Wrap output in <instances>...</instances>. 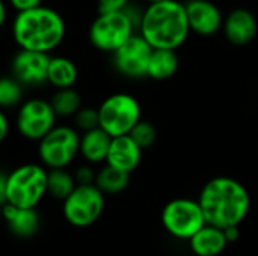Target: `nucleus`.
Returning <instances> with one entry per match:
<instances>
[{
	"label": "nucleus",
	"mask_w": 258,
	"mask_h": 256,
	"mask_svg": "<svg viewBox=\"0 0 258 256\" xmlns=\"http://www.w3.org/2000/svg\"><path fill=\"white\" fill-rule=\"evenodd\" d=\"M142 160V149L135 143V140L127 134L121 137H113L106 164L119 169L125 174H132Z\"/></svg>",
	"instance_id": "15"
},
{
	"label": "nucleus",
	"mask_w": 258,
	"mask_h": 256,
	"mask_svg": "<svg viewBox=\"0 0 258 256\" xmlns=\"http://www.w3.org/2000/svg\"><path fill=\"white\" fill-rule=\"evenodd\" d=\"M2 213H3V205H0V222H2Z\"/></svg>",
	"instance_id": "35"
},
{
	"label": "nucleus",
	"mask_w": 258,
	"mask_h": 256,
	"mask_svg": "<svg viewBox=\"0 0 258 256\" xmlns=\"http://www.w3.org/2000/svg\"><path fill=\"white\" fill-rule=\"evenodd\" d=\"M128 136H130V137L135 140V143L144 151V149L153 146V143L156 142V137H157V131H156V128H154V125H153L151 122L142 121V119H141V121L133 127V130L130 131Z\"/></svg>",
	"instance_id": "25"
},
{
	"label": "nucleus",
	"mask_w": 258,
	"mask_h": 256,
	"mask_svg": "<svg viewBox=\"0 0 258 256\" xmlns=\"http://www.w3.org/2000/svg\"><path fill=\"white\" fill-rule=\"evenodd\" d=\"M162 225L172 237L178 240H190L207 223L198 201L178 198L169 201L163 207Z\"/></svg>",
	"instance_id": "7"
},
{
	"label": "nucleus",
	"mask_w": 258,
	"mask_h": 256,
	"mask_svg": "<svg viewBox=\"0 0 258 256\" xmlns=\"http://www.w3.org/2000/svg\"><path fill=\"white\" fill-rule=\"evenodd\" d=\"M8 3L17 14L42 6V0H8Z\"/></svg>",
	"instance_id": "29"
},
{
	"label": "nucleus",
	"mask_w": 258,
	"mask_h": 256,
	"mask_svg": "<svg viewBox=\"0 0 258 256\" xmlns=\"http://www.w3.org/2000/svg\"><path fill=\"white\" fill-rule=\"evenodd\" d=\"M76 124L77 127L86 133L95 128H100V119H98V109L92 107H82L76 113Z\"/></svg>",
	"instance_id": "26"
},
{
	"label": "nucleus",
	"mask_w": 258,
	"mask_h": 256,
	"mask_svg": "<svg viewBox=\"0 0 258 256\" xmlns=\"http://www.w3.org/2000/svg\"><path fill=\"white\" fill-rule=\"evenodd\" d=\"M2 220L6 223L11 234L20 238L33 237L39 228V216L35 208H18L5 204Z\"/></svg>",
	"instance_id": "16"
},
{
	"label": "nucleus",
	"mask_w": 258,
	"mask_h": 256,
	"mask_svg": "<svg viewBox=\"0 0 258 256\" xmlns=\"http://www.w3.org/2000/svg\"><path fill=\"white\" fill-rule=\"evenodd\" d=\"M56 118L50 101L30 98L18 107L17 130L23 137L39 142L56 127Z\"/></svg>",
	"instance_id": "10"
},
{
	"label": "nucleus",
	"mask_w": 258,
	"mask_h": 256,
	"mask_svg": "<svg viewBox=\"0 0 258 256\" xmlns=\"http://www.w3.org/2000/svg\"><path fill=\"white\" fill-rule=\"evenodd\" d=\"M80 136L68 125H56L44 139L39 140L38 155L44 167L67 169L79 154Z\"/></svg>",
	"instance_id": "6"
},
{
	"label": "nucleus",
	"mask_w": 258,
	"mask_h": 256,
	"mask_svg": "<svg viewBox=\"0 0 258 256\" xmlns=\"http://www.w3.org/2000/svg\"><path fill=\"white\" fill-rule=\"evenodd\" d=\"M79 77V69L76 63L67 56H50L47 83L59 89H70L76 84Z\"/></svg>",
	"instance_id": "19"
},
{
	"label": "nucleus",
	"mask_w": 258,
	"mask_h": 256,
	"mask_svg": "<svg viewBox=\"0 0 258 256\" xmlns=\"http://www.w3.org/2000/svg\"><path fill=\"white\" fill-rule=\"evenodd\" d=\"M150 5H154V3H160V2H166V0H147Z\"/></svg>",
	"instance_id": "34"
},
{
	"label": "nucleus",
	"mask_w": 258,
	"mask_h": 256,
	"mask_svg": "<svg viewBox=\"0 0 258 256\" xmlns=\"http://www.w3.org/2000/svg\"><path fill=\"white\" fill-rule=\"evenodd\" d=\"M130 0H97L98 14H113L121 12L128 5Z\"/></svg>",
	"instance_id": "27"
},
{
	"label": "nucleus",
	"mask_w": 258,
	"mask_h": 256,
	"mask_svg": "<svg viewBox=\"0 0 258 256\" xmlns=\"http://www.w3.org/2000/svg\"><path fill=\"white\" fill-rule=\"evenodd\" d=\"M50 54L18 50L11 60V75L23 86H39L47 83Z\"/></svg>",
	"instance_id": "12"
},
{
	"label": "nucleus",
	"mask_w": 258,
	"mask_h": 256,
	"mask_svg": "<svg viewBox=\"0 0 258 256\" xmlns=\"http://www.w3.org/2000/svg\"><path fill=\"white\" fill-rule=\"evenodd\" d=\"M6 193H8V175L0 172V205H5L8 202Z\"/></svg>",
	"instance_id": "31"
},
{
	"label": "nucleus",
	"mask_w": 258,
	"mask_h": 256,
	"mask_svg": "<svg viewBox=\"0 0 258 256\" xmlns=\"http://www.w3.org/2000/svg\"><path fill=\"white\" fill-rule=\"evenodd\" d=\"M135 32L132 21L121 11L113 14H98L91 23L88 35L91 44L97 50L113 54L135 35Z\"/></svg>",
	"instance_id": "8"
},
{
	"label": "nucleus",
	"mask_w": 258,
	"mask_h": 256,
	"mask_svg": "<svg viewBox=\"0 0 258 256\" xmlns=\"http://www.w3.org/2000/svg\"><path fill=\"white\" fill-rule=\"evenodd\" d=\"M222 27L228 42L236 47H245L251 44L258 33L257 18L251 11L243 8L231 11L224 20Z\"/></svg>",
	"instance_id": "14"
},
{
	"label": "nucleus",
	"mask_w": 258,
	"mask_h": 256,
	"mask_svg": "<svg viewBox=\"0 0 258 256\" xmlns=\"http://www.w3.org/2000/svg\"><path fill=\"white\" fill-rule=\"evenodd\" d=\"M112 143V137L101 128H95L83 133L80 136L79 154L91 164H98L106 161L107 152Z\"/></svg>",
	"instance_id": "18"
},
{
	"label": "nucleus",
	"mask_w": 258,
	"mask_h": 256,
	"mask_svg": "<svg viewBox=\"0 0 258 256\" xmlns=\"http://www.w3.org/2000/svg\"><path fill=\"white\" fill-rule=\"evenodd\" d=\"M77 187L74 175L67 169L47 170V195L57 201H65Z\"/></svg>",
	"instance_id": "22"
},
{
	"label": "nucleus",
	"mask_w": 258,
	"mask_h": 256,
	"mask_svg": "<svg viewBox=\"0 0 258 256\" xmlns=\"http://www.w3.org/2000/svg\"><path fill=\"white\" fill-rule=\"evenodd\" d=\"M190 33L186 8L177 0H166L145 8L139 35L159 50H177Z\"/></svg>",
	"instance_id": "3"
},
{
	"label": "nucleus",
	"mask_w": 258,
	"mask_h": 256,
	"mask_svg": "<svg viewBox=\"0 0 258 256\" xmlns=\"http://www.w3.org/2000/svg\"><path fill=\"white\" fill-rule=\"evenodd\" d=\"M8 134H9V121L3 113V110H0V143L8 137Z\"/></svg>",
	"instance_id": "30"
},
{
	"label": "nucleus",
	"mask_w": 258,
	"mask_h": 256,
	"mask_svg": "<svg viewBox=\"0 0 258 256\" xmlns=\"http://www.w3.org/2000/svg\"><path fill=\"white\" fill-rule=\"evenodd\" d=\"M130 181V174L115 169L109 164L101 167L95 177V186L103 195H116L125 190Z\"/></svg>",
	"instance_id": "21"
},
{
	"label": "nucleus",
	"mask_w": 258,
	"mask_h": 256,
	"mask_svg": "<svg viewBox=\"0 0 258 256\" xmlns=\"http://www.w3.org/2000/svg\"><path fill=\"white\" fill-rule=\"evenodd\" d=\"M6 17H8V8H6V3H5V0H0V29L5 26V23H6Z\"/></svg>",
	"instance_id": "33"
},
{
	"label": "nucleus",
	"mask_w": 258,
	"mask_h": 256,
	"mask_svg": "<svg viewBox=\"0 0 258 256\" xmlns=\"http://www.w3.org/2000/svg\"><path fill=\"white\" fill-rule=\"evenodd\" d=\"M153 47L141 36L133 35L122 47L113 53V65L118 72L130 78L147 75Z\"/></svg>",
	"instance_id": "11"
},
{
	"label": "nucleus",
	"mask_w": 258,
	"mask_h": 256,
	"mask_svg": "<svg viewBox=\"0 0 258 256\" xmlns=\"http://www.w3.org/2000/svg\"><path fill=\"white\" fill-rule=\"evenodd\" d=\"M73 175H74V180H76L77 186H91V184H95L97 174L94 172V169L91 166H80Z\"/></svg>",
	"instance_id": "28"
},
{
	"label": "nucleus",
	"mask_w": 258,
	"mask_h": 256,
	"mask_svg": "<svg viewBox=\"0 0 258 256\" xmlns=\"http://www.w3.org/2000/svg\"><path fill=\"white\" fill-rule=\"evenodd\" d=\"M198 204L207 225L219 229L239 226L248 216L251 198L246 187L234 178L216 177L203 187Z\"/></svg>",
	"instance_id": "1"
},
{
	"label": "nucleus",
	"mask_w": 258,
	"mask_h": 256,
	"mask_svg": "<svg viewBox=\"0 0 258 256\" xmlns=\"http://www.w3.org/2000/svg\"><path fill=\"white\" fill-rule=\"evenodd\" d=\"M56 116H76V113L82 109V98L74 88L59 89L54 92L50 101Z\"/></svg>",
	"instance_id": "23"
},
{
	"label": "nucleus",
	"mask_w": 258,
	"mask_h": 256,
	"mask_svg": "<svg viewBox=\"0 0 258 256\" xmlns=\"http://www.w3.org/2000/svg\"><path fill=\"white\" fill-rule=\"evenodd\" d=\"M222 231H224V234H225V238H227L228 244H230V243L237 241V240H239V237H240L239 226H231V228H227V229H222Z\"/></svg>",
	"instance_id": "32"
},
{
	"label": "nucleus",
	"mask_w": 258,
	"mask_h": 256,
	"mask_svg": "<svg viewBox=\"0 0 258 256\" xmlns=\"http://www.w3.org/2000/svg\"><path fill=\"white\" fill-rule=\"evenodd\" d=\"M104 211V195L95 184L77 186L63 201L62 213L65 220L76 228L94 225Z\"/></svg>",
	"instance_id": "9"
},
{
	"label": "nucleus",
	"mask_w": 258,
	"mask_h": 256,
	"mask_svg": "<svg viewBox=\"0 0 258 256\" xmlns=\"http://www.w3.org/2000/svg\"><path fill=\"white\" fill-rule=\"evenodd\" d=\"M47 195V169L27 163L8 175L6 204L18 208H35Z\"/></svg>",
	"instance_id": "4"
},
{
	"label": "nucleus",
	"mask_w": 258,
	"mask_h": 256,
	"mask_svg": "<svg viewBox=\"0 0 258 256\" xmlns=\"http://www.w3.org/2000/svg\"><path fill=\"white\" fill-rule=\"evenodd\" d=\"M100 128L112 139L130 134L133 127L141 121V104L128 94H113L98 107Z\"/></svg>",
	"instance_id": "5"
},
{
	"label": "nucleus",
	"mask_w": 258,
	"mask_h": 256,
	"mask_svg": "<svg viewBox=\"0 0 258 256\" xmlns=\"http://www.w3.org/2000/svg\"><path fill=\"white\" fill-rule=\"evenodd\" d=\"M178 56L175 50H159L153 48L147 75L154 80H168L178 69Z\"/></svg>",
	"instance_id": "20"
},
{
	"label": "nucleus",
	"mask_w": 258,
	"mask_h": 256,
	"mask_svg": "<svg viewBox=\"0 0 258 256\" xmlns=\"http://www.w3.org/2000/svg\"><path fill=\"white\" fill-rule=\"evenodd\" d=\"M184 8L190 32L201 36H212L218 33L224 24L219 8L210 0H189Z\"/></svg>",
	"instance_id": "13"
},
{
	"label": "nucleus",
	"mask_w": 258,
	"mask_h": 256,
	"mask_svg": "<svg viewBox=\"0 0 258 256\" xmlns=\"http://www.w3.org/2000/svg\"><path fill=\"white\" fill-rule=\"evenodd\" d=\"M189 241L197 256H219L228 246L224 231L212 225H206Z\"/></svg>",
	"instance_id": "17"
},
{
	"label": "nucleus",
	"mask_w": 258,
	"mask_h": 256,
	"mask_svg": "<svg viewBox=\"0 0 258 256\" xmlns=\"http://www.w3.org/2000/svg\"><path fill=\"white\" fill-rule=\"evenodd\" d=\"M63 17L50 6H39L20 12L12 21V38L18 50L50 54L65 39Z\"/></svg>",
	"instance_id": "2"
},
{
	"label": "nucleus",
	"mask_w": 258,
	"mask_h": 256,
	"mask_svg": "<svg viewBox=\"0 0 258 256\" xmlns=\"http://www.w3.org/2000/svg\"><path fill=\"white\" fill-rule=\"evenodd\" d=\"M24 97V86L12 75L0 77V110L21 106Z\"/></svg>",
	"instance_id": "24"
}]
</instances>
